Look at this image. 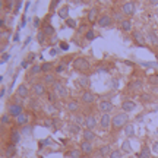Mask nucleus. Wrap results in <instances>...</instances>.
<instances>
[{
	"label": "nucleus",
	"instance_id": "nucleus-1",
	"mask_svg": "<svg viewBox=\"0 0 158 158\" xmlns=\"http://www.w3.org/2000/svg\"><path fill=\"white\" fill-rule=\"evenodd\" d=\"M127 120H129V116H127V113H119V114H116L114 117H113V120H111V126H113V129H120V127H123V126H126L127 125Z\"/></svg>",
	"mask_w": 158,
	"mask_h": 158
},
{
	"label": "nucleus",
	"instance_id": "nucleus-2",
	"mask_svg": "<svg viewBox=\"0 0 158 158\" xmlns=\"http://www.w3.org/2000/svg\"><path fill=\"white\" fill-rule=\"evenodd\" d=\"M73 67L79 72H85V70H88L89 69V62L85 57H78L75 59V62H73Z\"/></svg>",
	"mask_w": 158,
	"mask_h": 158
},
{
	"label": "nucleus",
	"instance_id": "nucleus-3",
	"mask_svg": "<svg viewBox=\"0 0 158 158\" xmlns=\"http://www.w3.org/2000/svg\"><path fill=\"white\" fill-rule=\"evenodd\" d=\"M53 92H54L57 97H62V98H65V97L67 95V89H66V87L63 85V82H59V81L53 85Z\"/></svg>",
	"mask_w": 158,
	"mask_h": 158
},
{
	"label": "nucleus",
	"instance_id": "nucleus-4",
	"mask_svg": "<svg viewBox=\"0 0 158 158\" xmlns=\"http://www.w3.org/2000/svg\"><path fill=\"white\" fill-rule=\"evenodd\" d=\"M135 3H132V2H126L123 3V6H121V13L126 15V16H132L133 13H135Z\"/></svg>",
	"mask_w": 158,
	"mask_h": 158
},
{
	"label": "nucleus",
	"instance_id": "nucleus-5",
	"mask_svg": "<svg viewBox=\"0 0 158 158\" xmlns=\"http://www.w3.org/2000/svg\"><path fill=\"white\" fill-rule=\"evenodd\" d=\"M7 111H9V116H13L15 119L23 113V111H22V105H21V104H10Z\"/></svg>",
	"mask_w": 158,
	"mask_h": 158
},
{
	"label": "nucleus",
	"instance_id": "nucleus-6",
	"mask_svg": "<svg viewBox=\"0 0 158 158\" xmlns=\"http://www.w3.org/2000/svg\"><path fill=\"white\" fill-rule=\"evenodd\" d=\"M83 125H85V127L89 129V130L95 129L97 127V119H95V116H92V114L87 116V117L83 119Z\"/></svg>",
	"mask_w": 158,
	"mask_h": 158
},
{
	"label": "nucleus",
	"instance_id": "nucleus-7",
	"mask_svg": "<svg viewBox=\"0 0 158 158\" xmlns=\"http://www.w3.org/2000/svg\"><path fill=\"white\" fill-rule=\"evenodd\" d=\"M113 22V18L110 15H101L98 18V21H97V23H98V27L101 28H105V27H110V23Z\"/></svg>",
	"mask_w": 158,
	"mask_h": 158
},
{
	"label": "nucleus",
	"instance_id": "nucleus-8",
	"mask_svg": "<svg viewBox=\"0 0 158 158\" xmlns=\"http://www.w3.org/2000/svg\"><path fill=\"white\" fill-rule=\"evenodd\" d=\"M29 88L27 87L25 83H22V85H19L18 87V89H16V95L19 97V98H28V95H29Z\"/></svg>",
	"mask_w": 158,
	"mask_h": 158
},
{
	"label": "nucleus",
	"instance_id": "nucleus-9",
	"mask_svg": "<svg viewBox=\"0 0 158 158\" xmlns=\"http://www.w3.org/2000/svg\"><path fill=\"white\" fill-rule=\"evenodd\" d=\"M111 117H110V113H103V116H101V120H100V125H101V127L103 129H108L110 127V125H111Z\"/></svg>",
	"mask_w": 158,
	"mask_h": 158
},
{
	"label": "nucleus",
	"instance_id": "nucleus-10",
	"mask_svg": "<svg viewBox=\"0 0 158 158\" xmlns=\"http://www.w3.org/2000/svg\"><path fill=\"white\" fill-rule=\"evenodd\" d=\"M31 92H32L35 97H41V95H44L45 88H44V85H43V83H34V85H32V88H31Z\"/></svg>",
	"mask_w": 158,
	"mask_h": 158
},
{
	"label": "nucleus",
	"instance_id": "nucleus-11",
	"mask_svg": "<svg viewBox=\"0 0 158 158\" xmlns=\"http://www.w3.org/2000/svg\"><path fill=\"white\" fill-rule=\"evenodd\" d=\"M132 37H133V41H135L139 47H145V37H143L139 31H133Z\"/></svg>",
	"mask_w": 158,
	"mask_h": 158
},
{
	"label": "nucleus",
	"instance_id": "nucleus-12",
	"mask_svg": "<svg viewBox=\"0 0 158 158\" xmlns=\"http://www.w3.org/2000/svg\"><path fill=\"white\" fill-rule=\"evenodd\" d=\"M81 100H82V103H85V104H92V103L95 101V97H94L92 92L85 91V92L82 94V97H81Z\"/></svg>",
	"mask_w": 158,
	"mask_h": 158
},
{
	"label": "nucleus",
	"instance_id": "nucleus-13",
	"mask_svg": "<svg viewBox=\"0 0 158 158\" xmlns=\"http://www.w3.org/2000/svg\"><path fill=\"white\" fill-rule=\"evenodd\" d=\"M95 21H98V7H92L88 12V22L95 23Z\"/></svg>",
	"mask_w": 158,
	"mask_h": 158
},
{
	"label": "nucleus",
	"instance_id": "nucleus-14",
	"mask_svg": "<svg viewBox=\"0 0 158 158\" xmlns=\"http://www.w3.org/2000/svg\"><path fill=\"white\" fill-rule=\"evenodd\" d=\"M136 108V103L135 101H125L121 103V110L125 113H129V111H133Z\"/></svg>",
	"mask_w": 158,
	"mask_h": 158
},
{
	"label": "nucleus",
	"instance_id": "nucleus-15",
	"mask_svg": "<svg viewBox=\"0 0 158 158\" xmlns=\"http://www.w3.org/2000/svg\"><path fill=\"white\" fill-rule=\"evenodd\" d=\"M98 108H100L103 113H110L113 110V104L110 101H101L100 105H98Z\"/></svg>",
	"mask_w": 158,
	"mask_h": 158
},
{
	"label": "nucleus",
	"instance_id": "nucleus-16",
	"mask_svg": "<svg viewBox=\"0 0 158 158\" xmlns=\"http://www.w3.org/2000/svg\"><path fill=\"white\" fill-rule=\"evenodd\" d=\"M28 120H29V114L28 113H22L21 116L16 117V125L18 126H23V125L28 123Z\"/></svg>",
	"mask_w": 158,
	"mask_h": 158
},
{
	"label": "nucleus",
	"instance_id": "nucleus-17",
	"mask_svg": "<svg viewBox=\"0 0 158 158\" xmlns=\"http://www.w3.org/2000/svg\"><path fill=\"white\" fill-rule=\"evenodd\" d=\"M92 149H94V147H92V143H91V142L83 141V142L81 143V151H82L83 154H91Z\"/></svg>",
	"mask_w": 158,
	"mask_h": 158
},
{
	"label": "nucleus",
	"instance_id": "nucleus-18",
	"mask_svg": "<svg viewBox=\"0 0 158 158\" xmlns=\"http://www.w3.org/2000/svg\"><path fill=\"white\" fill-rule=\"evenodd\" d=\"M66 108H67L70 113H75V111L79 110V103H78V101H69V103L66 104Z\"/></svg>",
	"mask_w": 158,
	"mask_h": 158
},
{
	"label": "nucleus",
	"instance_id": "nucleus-19",
	"mask_svg": "<svg viewBox=\"0 0 158 158\" xmlns=\"http://www.w3.org/2000/svg\"><path fill=\"white\" fill-rule=\"evenodd\" d=\"M97 136H95V133L92 132V130H89V129H85L83 130V139L87 141V142H91V141H94Z\"/></svg>",
	"mask_w": 158,
	"mask_h": 158
},
{
	"label": "nucleus",
	"instance_id": "nucleus-20",
	"mask_svg": "<svg viewBox=\"0 0 158 158\" xmlns=\"http://www.w3.org/2000/svg\"><path fill=\"white\" fill-rule=\"evenodd\" d=\"M100 152V157H107V155H110L113 151H111V148H110V145H104V147H101L100 149H98Z\"/></svg>",
	"mask_w": 158,
	"mask_h": 158
},
{
	"label": "nucleus",
	"instance_id": "nucleus-21",
	"mask_svg": "<svg viewBox=\"0 0 158 158\" xmlns=\"http://www.w3.org/2000/svg\"><path fill=\"white\" fill-rule=\"evenodd\" d=\"M59 16L62 18V19H66V21H67V19H69V18H67V16H69V7H67V6H63L62 9H59Z\"/></svg>",
	"mask_w": 158,
	"mask_h": 158
},
{
	"label": "nucleus",
	"instance_id": "nucleus-22",
	"mask_svg": "<svg viewBox=\"0 0 158 158\" xmlns=\"http://www.w3.org/2000/svg\"><path fill=\"white\" fill-rule=\"evenodd\" d=\"M125 133L127 138H132L133 135H135V126L133 125H126L125 126Z\"/></svg>",
	"mask_w": 158,
	"mask_h": 158
},
{
	"label": "nucleus",
	"instance_id": "nucleus-23",
	"mask_svg": "<svg viewBox=\"0 0 158 158\" xmlns=\"http://www.w3.org/2000/svg\"><path fill=\"white\" fill-rule=\"evenodd\" d=\"M139 158H151V149L148 147H143L139 152Z\"/></svg>",
	"mask_w": 158,
	"mask_h": 158
},
{
	"label": "nucleus",
	"instance_id": "nucleus-24",
	"mask_svg": "<svg viewBox=\"0 0 158 158\" xmlns=\"http://www.w3.org/2000/svg\"><path fill=\"white\" fill-rule=\"evenodd\" d=\"M120 27H121V29H123V31H130L132 29V22L129 19H123V21H121V23H120Z\"/></svg>",
	"mask_w": 158,
	"mask_h": 158
},
{
	"label": "nucleus",
	"instance_id": "nucleus-25",
	"mask_svg": "<svg viewBox=\"0 0 158 158\" xmlns=\"http://www.w3.org/2000/svg\"><path fill=\"white\" fill-rule=\"evenodd\" d=\"M129 88L133 89V91H139L142 88V82L141 81H133L132 83H129Z\"/></svg>",
	"mask_w": 158,
	"mask_h": 158
},
{
	"label": "nucleus",
	"instance_id": "nucleus-26",
	"mask_svg": "<svg viewBox=\"0 0 158 158\" xmlns=\"http://www.w3.org/2000/svg\"><path fill=\"white\" fill-rule=\"evenodd\" d=\"M43 32L45 34V35H54V28L50 25V23H47V25H44V28H43Z\"/></svg>",
	"mask_w": 158,
	"mask_h": 158
},
{
	"label": "nucleus",
	"instance_id": "nucleus-27",
	"mask_svg": "<svg viewBox=\"0 0 158 158\" xmlns=\"http://www.w3.org/2000/svg\"><path fill=\"white\" fill-rule=\"evenodd\" d=\"M10 138H12L10 141H12V143H13V145H15V143H19V141H21V133L16 132V130H13V132H12V136H10Z\"/></svg>",
	"mask_w": 158,
	"mask_h": 158
},
{
	"label": "nucleus",
	"instance_id": "nucleus-28",
	"mask_svg": "<svg viewBox=\"0 0 158 158\" xmlns=\"http://www.w3.org/2000/svg\"><path fill=\"white\" fill-rule=\"evenodd\" d=\"M121 152H126V154L132 152V148H130V142H129V141H125L123 143H121Z\"/></svg>",
	"mask_w": 158,
	"mask_h": 158
},
{
	"label": "nucleus",
	"instance_id": "nucleus-29",
	"mask_svg": "<svg viewBox=\"0 0 158 158\" xmlns=\"http://www.w3.org/2000/svg\"><path fill=\"white\" fill-rule=\"evenodd\" d=\"M44 82L45 83H56L57 81L54 79V75H51V73H45V76H44Z\"/></svg>",
	"mask_w": 158,
	"mask_h": 158
},
{
	"label": "nucleus",
	"instance_id": "nucleus-30",
	"mask_svg": "<svg viewBox=\"0 0 158 158\" xmlns=\"http://www.w3.org/2000/svg\"><path fill=\"white\" fill-rule=\"evenodd\" d=\"M67 155H69L70 158H81V151H79V149H70V151L67 152Z\"/></svg>",
	"mask_w": 158,
	"mask_h": 158
},
{
	"label": "nucleus",
	"instance_id": "nucleus-31",
	"mask_svg": "<svg viewBox=\"0 0 158 158\" xmlns=\"http://www.w3.org/2000/svg\"><path fill=\"white\" fill-rule=\"evenodd\" d=\"M43 72H45V73H50L51 72V69H53V65L51 63H48V62H45V63H43Z\"/></svg>",
	"mask_w": 158,
	"mask_h": 158
},
{
	"label": "nucleus",
	"instance_id": "nucleus-32",
	"mask_svg": "<svg viewBox=\"0 0 158 158\" xmlns=\"http://www.w3.org/2000/svg\"><path fill=\"white\" fill-rule=\"evenodd\" d=\"M148 38H149V41H151L152 45H158V38L155 37V32H149L148 34Z\"/></svg>",
	"mask_w": 158,
	"mask_h": 158
},
{
	"label": "nucleus",
	"instance_id": "nucleus-33",
	"mask_svg": "<svg viewBox=\"0 0 158 158\" xmlns=\"http://www.w3.org/2000/svg\"><path fill=\"white\" fill-rule=\"evenodd\" d=\"M95 32L92 31V29H89V31H87V34H85V38H87L88 41H92V40H95Z\"/></svg>",
	"mask_w": 158,
	"mask_h": 158
},
{
	"label": "nucleus",
	"instance_id": "nucleus-34",
	"mask_svg": "<svg viewBox=\"0 0 158 158\" xmlns=\"http://www.w3.org/2000/svg\"><path fill=\"white\" fill-rule=\"evenodd\" d=\"M66 27H69V28H78V22L75 19H67L66 21Z\"/></svg>",
	"mask_w": 158,
	"mask_h": 158
},
{
	"label": "nucleus",
	"instance_id": "nucleus-35",
	"mask_svg": "<svg viewBox=\"0 0 158 158\" xmlns=\"http://www.w3.org/2000/svg\"><path fill=\"white\" fill-rule=\"evenodd\" d=\"M40 72H43V67L38 66V65H35V66H32V69H31L29 73H31V75H37V73H40Z\"/></svg>",
	"mask_w": 158,
	"mask_h": 158
},
{
	"label": "nucleus",
	"instance_id": "nucleus-36",
	"mask_svg": "<svg viewBox=\"0 0 158 158\" xmlns=\"http://www.w3.org/2000/svg\"><path fill=\"white\" fill-rule=\"evenodd\" d=\"M45 110H47L48 114H54V113L57 111V110H56V107H54L53 104H47V105H45Z\"/></svg>",
	"mask_w": 158,
	"mask_h": 158
},
{
	"label": "nucleus",
	"instance_id": "nucleus-37",
	"mask_svg": "<svg viewBox=\"0 0 158 158\" xmlns=\"http://www.w3.org/2000/svg\"><path fill=\"white\" fill-rule=\"evenodd\" d=\"M110 158H121V149H116L110 154Z\"/></svg>",
	"mask_w": 158,
	"mask_h": 158
},
{
	"label": "nucleus",
	"instance_id": "nucleus-38",
	"mask_svg": "<svg viewBox=\"0 0 158 158\" xmlns=\"http://www.w3.org/2000/svg\"><path fill=\"white\" fill-rule=\"evenodd\" d=\"M13 155H15V147L12 145V147H9L6 149V157H13Z\"/></svg>",
	"mask_w": 158,
	"mask_h": 158
},
{
	"label": "nucleus",
	"instance_id": "nucleus-39",
	"mask_svg": "<svg viewBox=\"0 0 158 158\" xmlns=\"http://www.w3.org/2000/svg\"><path fill=\"white\" fill-rule=\"evenodd\" d=\"M88 85H89V79H88V78H85V76H82V78H81V87L87 88Z\"/></svg>",
	"mask_w": 158,
	"mask_h": 158
},
{
	"label": "nucleus",
	"instance_id": "nucleus-40",
	"mask_svg": "<svg viewBox=\"0 0 158 158\" xmlns=\"http://www.w3.org/2000/svg\"><path fill=\"white\" fill-rule=\"evenodd\" d=\"M81 130V127H79V125L78 123H73V125H70V132H73V133H78Z\"/></svg>",
	"mask_w": 158,
	"mask_h": 158
},
{
	"label": "nucleus",
	"instance_id": "nucleus-41",
	"mask_svg": "<svg viewBox=\"0 0 158 158\" xmlns=\"http://www.w3.org/2000/svg\"><path fill=\"white\" fill-rule=\"evenodd\" d=\"M37 40H38V43H44V40H45V34L41 31V32H38V35H37Z\"/></svg>",
	"mask_w": 158,
	"mask_h": 158
},
{
	"label": "nucleus",
	"instance_id": "nucleus-42",
	"mask_svg": "<svg viewBox=\"0 0 158 158\" xmlns=\"http://www.w3.org/2000/svg\"><path fill=\"white\" fill-rule=\"evenodd\" d=\"M59 47H60V50H65V51L69 50V44H67V43H63V41L59 44Z\"/></svg>",
	"mask_w": 158,
	"mask_h": 158
},
{
	"label": "nucleus",
	"instance_id": "nucleus-43",
	"mask_svg": "<svg viewBox=\"0 0 158 158\" xmlns=\"http://www.w3.org/2000/svg\"><path fill=\"white\" fill-rule=\"evenodd\" d=\"M44 125H45L48 129H51V127H54V121H51L50 119H47V120L44 121Z\"/></svg>",
	"mask_w": 158,
	"mask_h": 158
},
{
	"label": "nucleus",
	"instance_id": "nucleus-44",
	"mask_svg": "<svg viewBox=\"0 0 158 158\" xmlns=\"http://www.w3.org/2000/svg\"><path fill=\"white\" fill-rule=\"evenodd\" d=\"M65 69H66V65H59V66L56 67V73H62Z\"/></svg>",
	"mask_w": 158,
	"mask_h": 158
},
{
	"label": "nucleus",
	"instance_id": "nucleus-45",
	"mask_svg": "<svg viewBox=\"0 0 158 158\" xmlns=\"http://www.w3.org/2000/svg\"><path fill=\"white\" fill-rule=\"evenodd\" d=\"M6 123H9V114L2 116V125H6Z\"/></svg>",
	"mask_w": 158,
	"mask_h": 158
},
{
	"label": "nucleus",
	"instance_id": "nucleus-46",
	"mask_svg": "<svg viewBox=\"0 0 158 158\" xmlns=\"http://www.w3.org/2000/svg\"><path fill=\"white\" fill-rule=\"evenodd\" d=\"M56 98H57V95H56L54 92H50V94H48V100H50V101H56Z\"/></svg>",
	"mask_w": 158,
	"mask_h": 158
},
{
	"label": "nucleus",
	"instance_id": "nucleus-47",
	"mask_svg": "<svg viewBox=\"0 0 158 158\" xmlns=\"http://www.w3.org/2000/svg\"><path fill=\"white\" fill-rule=\"evenodd\" d=\"M143 66L145 67H157L158 63H143Z\"/></svg>",
	"mask_w": 158,
	"mask_h": 158
},
{
	"label": "nucleus",
	"instance_id": "nucleus-48",
	"mask_svg": "<svg viewBox=\"0 0 158 158\" xmlns=\"http://www.w3.org/2000/svg\"><path fill=\"white\" fill-rule=\"evenodd\" d=\"M32 132V129L29 127V126H25V127H23V133H25V135H28V133H31Z\"/></svg>",
	"mask_w": 158,
	"mask_h": 158
},
{
	"label": "nucleus",
	"instance_id": "nucleus-49",
	"mask_svg": "<svg viewBox=\"0 0 158 158\" xmlns=\"http://www.w3.org/2000/svg\"><path fill=\"white\" fill-rule=\"evenodd\" d=\"M2 63H5V62H7V60H9V54L7 53H5V54H2Z\"/></svg>",
	"mask_w": 158,
	"mask_h": 158
},
{
	"label": "nucleus",
	"instance_id": "nucleus-50",
	"mask_svg": "<svg viewBox=\"0 0 158 158\" xmlns=\"http://www.w3.org/2000/svg\"><path fill=\"white\" fill-rule=\"evenodd\" d=\"M48 143H51L50 139H44V141H40V145H48Z\"/></svg>",
	"mask_w": 158,
	"mask_h": 158
},
{
	"label": "nucleus",
	"instance_id": "nucleus-51",
	"mask_svg": "<svg viewBox=\"0 0 158 158\" xmlns=\"http://www.w3.org/2000/svg\"><path fill=\"white\" fill-rule=\"evenodd\" d=\"M21 6H22V2H18V3H16V7H15V13H18V12H19Z\"/></svg>",
	"mask_w": 158,
	"mask_h": 158
},
{
	"label": "nucleus",
	"instance_id": "nucleus-52",
	"mask_svg": "<svg viewBox=\"0 0 158 158\" xmlns=\"http://www.w3.org/2000/svg\"><path fill=\"white\" fill-rule=\"evenodd\" d=\"M40 25V18H34V27L37 28Z\"/></svg>",
	"mask_w": 158,
	"mask_h": 158
},
{
	"label": "nucleus",
	"instance_id": "nucleus-53",
	"mask_svg": "<svg viewBox=\"0 0 158 158\" xmlns=\"http://www.w3.org/2000/svg\"><path fill=\"white\" fill-rule=\"evenodd\" d=\"M48 53H50V56H56L57 50H56V48H50V51H48Z\"/></svg>",
	"mask_w": 158,
	"mask_h": 158
},
{
	"label": "nucleus",
	"instance_id": "nucleus-54",
	"mask_svg": "<svg viewBox=\"0 0 158 158\" xmlns=\"http://www.w3.org/2000/svg\"><path fill=\"white\" fill-rule=\"evenodd\" d=\"M152 149H154V152H157V154H158V142H155V143H154V148H152Z\"/></svg>",
	"mask_w": 158,
	"mask_h": 158
},
{
	"label": "nucleus",
	"instance_id": "nucleus-55",
	"mask_svg": "<svg viewBox=\"0 0 158 158\" xmlns=\"http://www.w3.org/2000/svg\"><path fill=\"white\" fill-rule=\"evenodd\" d=\"M21 66H22V67H28V60H23Z\"/></svg>",
	"mask_w": 158,
	"mask_h": 158
},
{
	"label": "nucleus",
	"instance_id": "nucleus-56",
	"mask_svg": "<svg viewBox=\"0 0 158 158\" xmlns=\"http://www.w3.org/2000/svg\"><path fill=\"white\" fill-rule=\"evenodd\" d=\"M142 100L143 101H149V95H142Z\"/></svg>",
	"mask_w": 158,
	"mask_h": 158
},
{
	"label": "nucleus",
	"instance_id": "nucleus-57",
	"mask_svg": "<svg viewBox=\"0 0 158 158\" xmlns=\"http://www.w3.org/2000/svg\"><path fill=\"white\" fill-rule=\"evenodd\" d=\"M5 92H6V89H5V88H2V92H0V97H5Z\"/></svg>",
	"mask_w": 158,
	"mask_h": 158
}]
</instances>
